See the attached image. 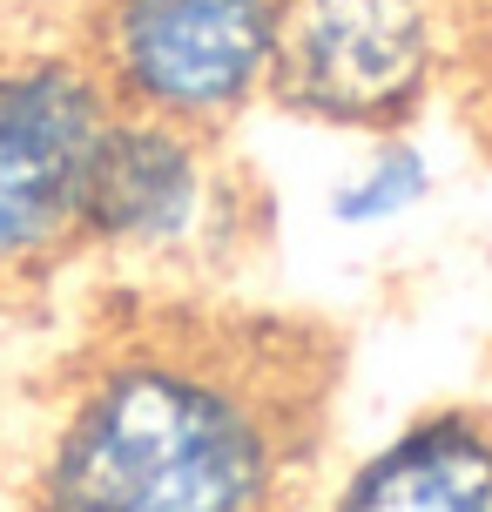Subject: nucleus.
<instances>
[{"label": "nucleus", "instance_id": "7", "mask_svg": "<svg viewBox=\"0 0 492 512\" xmlns=\"http://www.w3.org/2000/svg\"><path fill=\"white\" fill-rule=\"evenodd\" d=\"M425 196H432V162H425V149L405 142V135H385L378 149L364 155L358 176H344L331 189V216L351 223V230H385L405 209H418Z\"/></svg>", "mask_w": 492, "mask_h": 512}, {"label": "nucleus", "instance_id": "6", "mask_svg": "<svg viewBox=\"0 0 492 512\" xmlns=\"http://www.w3.org/2000/svg\"><path fill=\"white\" fill-rule=\"evenodd\" d=\"M331 512H492V418L425 411L351 465Z\"/></svg>", "mask_w": 492, "mask_h": 512}, {"label": "nucleus", "instance_id": "5", "mask_svg": "<svg viewBox=\"0 0 492 512\" xmlns=\"http://www.w3.org/2000/svg\"><path fill=\"white\" fill-rule=\"evenodd\" d=\"M209 135L169 115L115 108L88 196H81V243L115 256H169L209 216Z\"/></svg>", "mask_w": 492, "mask_h": 512}, {"label": "nucleus", "instance_id": "4", "mask_svg": "<svg viewBox=\"0 0 492 512\" xmlns=\"http://www.w3.org/2000/svg\"><path fill=\"white\" fill-rule=\"evenodd\" d=\"M115 108L81 48L0 54V270L81 243V196Z\"/></svg>", "mask_w": 492, "mask_h": 512}, {"label": "nucleus", "instance_id": "1", "mask_svg": "<svg viewBox=\"0 0 492 512\" xmlns=\"http://www.w3.org/2000/svg\"><path fill=\"white\" fill-rule=\"evenodd\" d=\"M290 459V398L230 344H122L61 411L34 512H277Z\"/></svg>", "mask_w": 492, "mask_h": 512}, {"label": "nucleus", "instance_id": "2", "mask_svg": "<svg viewBox=\"0 0 492 512\" xmlns=\"http://www.w3.org/2000/svg\"><path fill=\"white\" fill-rule=\"evenodd\" d=\"M452 61V0H277L270 88L297 122L391 135Z\"/></svg>", "mask_w": 492, "mask_h": 512}, {"label": "nucleus", "instance_id": "3", "mask_svg": "<svg viewBox=\"0 0 492 512\" xmlns=\"http://www.w3.org/2000/svg\"><path fill=\"white\" fill-rule=\"evenodd\" d=\"M277 0H88L75 48L108 95L182 128H223L270 88Z\"/></svg>", "mask_w": 492, "mask_h": 512}]
</instances>
